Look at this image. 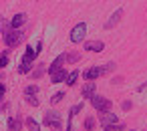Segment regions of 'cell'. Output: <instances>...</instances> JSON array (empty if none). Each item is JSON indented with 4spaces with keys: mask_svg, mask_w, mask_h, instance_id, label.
I'll return each mask as SVG.
<instances>
[{
    "mask_svg": "<svg viewBox=\"0 0 147 131\" xmlns=\"http://www.w3.org/2000/svg\"><path fill=\"white\" fill-rule=\"evenodd\" d=\"M36 55H38V53L34 51V47H26V49H24V55H22V59H20V65H18V73H20V75H28V73H30Z\"/></svg>",
    "mask_w": 147,
    "mask_h": 131,
    "instance_id": "obj_1",
    "label": "cell"
},
{
    "mask_svg": "<svg viewBox=\"0 0 147 131\" xmlns=\"http://www.w3.org/2000/svg\"><path fill=\"white\" fill-rule=\"evenodd\" d=\"M24 32H22V28H18V30H14V28H10L6 34H2V41H4V45L8 47V49H14L16 45H20V41H24Z\"/></svg>",
    "mask_w": 147,
    "mask_h": 131,
    "instance_id": "obj_2",
    "label": "cell"
},
{
    "mask_svg": "<svg viewBox=\"0 0 147 131\" xmlns=\"http://www.w3.org/2000/svg\"><path fill=\"white\" fill-rule=\"evenodd\" d=\"M42 123L49 129H53V131H61L63 129V119H61V113H57V111H47Z\"/></svg>",
    "mask_w": 147,
    "mask_h": 131,
    "instance_id": "obj_3",
    "label": "cell"
},
{
    "mask_svg": "<svg viewBox=\"0 0 147 131\" xmlns=\"http://www.w3.org/2000/svg\"><path fill=\"white\" fill-rule=\"evenodd\" d=\"M91 105L99 111V113H107V111H111V107H113V103H111V99H107V97H103V95H93L91 99Z\"/></svg>",
    "mask_w": 147,
    "mask_h": 131,
    "instance_id": "obj_4",
    "label": "cell"
},
{
    "mask_svg": "<svg viewBox=\"0 0 147 131\" xmlns=\"http://www.w3.org/2000/svg\"><path fill=\"white\" fill-rule=\"evenodd\" d=\"M85 36H87V22H77V24L71 28V34H69L71 43L79 45V43L85 41Z\"/></svg>",
    "mask_w": 147,
    "mask_h": 131,
    "instance_id": "obj_5",
    "label": "cell"
},
{
    "mask_svg": "<svg viewBox=\"0 0 147 131\" xmlns=\"http://www.w3.org/2000/svg\"><path fill=\"white\" fill-rule=\"evenodd\" d=\"M81 75H83V79H85V81H97L99 77H103V73H101V67H99V65L85 69V71H83Z\"/></svg>",
    "mask_w": 147,
    "mask_h": 131,
    "instance_id": "obj_6",
    "label": "cell"
},
{
    "mask_svg": "<svg viewBox=\"0 0 147 131\" xmlns=\"http://www.w3.org/2000/svg\"><path fill=\"white\" fill-rule=\"evenodd\" d=\"M95 93H97V83L95 81H87L83 85V89H81V97L83 99H91Z\"/></svg>",
    "mask_w": 147,
    "mask_h": 131,
    "instance_id": "obj_7",
    "label": "cell"
},
{
    "mask_svg": "<svg viewBox=\"0 0 147 131\" xmlns=\"http://www.w3.org/2000/svg\"><path fill=\"white\" fill-rule=\"evenodd\" d=\"M99 123H101V127H109V125H113V123H119V119H117L115 113L107 111V113H101V115H99Z\"/></svg>",
    "mask_w": 147,
    "mask_h": 131,
    "instance_id": "obj_8",
    "label": "cell"
},
{
    "mask_svg": "<svg viewBox=\"0 0 147 131\" xmlns=\"http://www.w3.org/2000/svg\"><path fill=\"white\" fill-rule=\"evenodd\" d=\"M83 43H85V51H89V53H101L105 49L103 41H83Z\"/></svg>",
    "mask_w": 147,
    "mask_h": 131,
    "instance_id": "obj_9",
    "label": "cell"
},
{
    "mask_svg": "<svg viewBox=\"0 0 147 131\" xmlns=\"http://www.w3.org/2000/svg\"><path fill=\"white\" fill-rule=\"evenodd\" d=\"M121 18H123V8H117V10L111 14V18L105 22V30H111V28H113V26H115V24H117Z\"/></svg>",
    "mask_w": 147,
    "mask_h": 131,
    "instance_id": "obj_10",
    "label": "cell"
},
{
    "mask_svg": "<svg viewBox=\"0 0 147 131\" xmlns=\"http://www.w3.org/2000/svg\"><path fill=\"white\" fill-rule=\"evenodd\" d=\"M6 125H8V131H20L22 125H24V121H22L20 115H16V117H8Z\"/></svg>",
    "mask_w": 147,
    "mask_h": 131,
    "instance_id": "obj_11",
    "label": "cell"
},
{
    "mask_svg": "<svg viewBox=\"0 0 147 131\" xmlns=\"http://www.w3.org/2000/svg\"><path fill=\"white\" fill-rule=\"evenodd\" d=\"M24 22H26V14H24V12H18V14L12 16V20H10V28L18 30V28L24 26Z\"/></svg>",
    "mask_w": 147,
    "mask_h": 131,
    "instance_id": "obj_12",
    "label": "cell"
},
{
    "mask_svg": "<svg viewBox=\"0 0 147 131\" xmlns=\"http://www.w3.org/2000/svg\"><path fill=\"white\" fill-rule=\"evenodd\" d=\"M63 65H65V53H61L53 63H51V67H47V73L51 75V73H55V71H59V69H63Z\"/></svg>",
    "mask_w": 147,
    "mask_h": 131,
    "instance_id": "obj_13",
    "label": "cell"
},
{
    "mask_svg": "<svg viewBox=\"0 0 147 131\" xmlns=\"http://www.w3.org/2000/svg\"><path fill=\"white\" fill-rule=\"evenodd\" d=\"M81 111H83V103H77V105H73V107H71V111H69L67 131H73V119H75V115H77V113H81Z\"/></svg>",
    "mask_w": 147,
    "mask_h": 131,
    "instance_id": "obj_14",
    "label": "cell"
},
{
    "mask_svg": "<svg viewBox=\"0 0 147 131\" xmlns=\"http://www.w3.org/2000/svg\"><path fill=\"white\" fill-rule=\"evenodd\" d=\"M45 73H47V65H45V63H38L34 69H30V73H28V75H30L34 81H38V79H40Z\"/></svg>",
    "mask_w": 147,
    "mask_h": 131,
    "instance_id": "obj_15",
    "label": "cell"
},
{
    "mask_svg": "<svg viewBox=\"0 0 147 131\" xmlns=\"http://www.w3.org/2000/svg\"><path fill=\"white\" fill-rule=\"evenodd\" d=\"M65 79H67V71H65V69H59V71L51 73V81H53V85H57V83H65Z\"/></svg>",
    "mask_w": 147,
    "mask_h": 131,
    "instance_id": "obj_16",
    "label": "cell"
},
{
    "mask_svg": "<svg viewBox=\"0 0 147 131\" xmlns=\"http://www.w3.org/2000/svg\"><path fill=\"white\" fill-rule=\"evenodd\" d=\"M79 71L75 69V71H71V73H67V79H65V83L69 85V87H73V85H77V79H79Z\"/></svg>",
    "mask_w": 147,
    "mask_h": 131,
    "instance_id": "obj_17",
    "label": "cell"
},
{
    "mask_svg": "<svg viewBox=\"0 0 147 131\" xmlns=\"http://www.w3.org/2000/svg\"><path fill=\"white\" fill-rule=\"evenodd\" d=\"M24 127H26L28 131H40V125H38L32 117H26V119H24Z\"/></svg>",
    "mask_w": 147,
    "mask_h": 131,
    "instance_id": "obj_18",
    "label": "cell"
},
{
    "mask_svg": "<svg viewBox=\"0 0 147 131\" xmlns=\"http://www.w3.org/2000/svg\"><path fill=\"white\" fill-rule=\"evenodd\" d=\"M81 61V53H65V63H79Z\"/></svg>",
    "mask_w": 147,
    "mask_h": 131,
    "instance_id": "obj_19",
    "label": "cell"
},
{
    "mask_svg": "<svg viewBox=\"0 0 147 131\" xmlns=\"http://www.w3.org/2000/svg\"><path fill=\"white\" fill-rule=\"evenodd\" d=\"M95 125H97V121H95V117H85V123H83V129L85 131H93L95 129Z\"/></svg>",
    "mask_w": 147,
    "mask_h": 131,
    "instance_id": "obj_20",
    "label": "cell"
},
{
    "mask_svg": "<svg viewBox=\"0 0 147 131\" xmlns=\"http://www.w3.org/2000/svg\"><path fill=\"white\" fill-rule=\"evenodd\" d=\"M38 91H40V89H38V85H34V83H32V85L24 87V97H28V95H38Z\"/></svg>",
    "mask_w": 147,
    "mask_h": 131,
    "instance_id": "obj_21",
    "label": "cell"
},
{
    "mask_svg": "<svg viewBox=\"0 0 147 131\" xmlns=\"http://www.w3.org/2000/svg\"><path fill=\"white\" fill-rule=\"evenodd\" d=\"M103 131H125V123H113V125H109V127H103Z\"/></svg>",
    "mask_w": 147,
    "mask_h": 131,
    "instance_id": "obj_22",
    "label": "cell"
},
{
    "mask_svg": "<svg viewBox=\"0 0 147 131\" xmlns=\"http://www.w3.org/2000/svg\"><path fill=\"white\" fill-rule=\"evenodd\" d=\"M65 99V91H59V93H55L53 97H51V105H57V103H61Z\"/></svg>",
    "mask_w": 147,
    "mask_h": 131,
    "instance_id": "obj_23",
    "label": "cell"
},
{
    "mask_svg": "<svg viewBox=\"0 0 147 131\" xmlns=\"http://www.w3.org/2000/svg\"><path fill=\"white\" fill-rule=\"evenodd\" d=\"M36 97H38V95H28V97H24V99H26V103H28L30 107H38V105H40V101H38Z\"/></svg>",
    "mask_w": 147,
    "mask_h": 131,
    "instance_id": "obj_24",
    "label": "cell"
},
{
    "mask_svg": "<svg viewBox=\"0 0 147 131\" xmlns=\"http://www.w3.org/2000/svg\"><path fill=\"white\" fill-rule=\"evenodd\" d=\"M115 67H117V65H115V63L111 61V63H107V65H103V67H101V73H103V75H107V73L115 71Z\"/></svg>",
    "mask_w": 147,
    "mask_h": 131,
    "instance_id": "obj_25",
    "label": "cell"
},
{
    "mask_svg": "<svg viewBox=\"0 0 147 131\" xmlns=\"http://www.w3.org/2000/svg\"><path fill=\"white\" fill-rule=\"evenodd\" d=\"M8 30H10V22L2 20V22H0V32H2V34H6Z\"/></svg>",
    "mask_w": 147,
    "mask_h": 131,
    "instance_id": "obj_26",
    "label": "cell"
},
{
    "mask_svg": "<svg viewBox=\"0 0 147 131\" xmlns=\"http://www.w3.org/2000/svg\"><path fill=\"white\" fill-rule=\"evenodd\" d=\"M4 67H8V57H6V55H2V53H0V71H2Z\"/></svg>",
    "mask_w": 147,
    "mask_h": 131,
    "instance_id": "obj_27",
    "label": "cell"
},
{
    "mask_svg": "<svg viewBox=\"0 0 147 131\" xmlns=\"http://www.w3.org/2000/svg\"><path fill=\"white\" fill-rule=\"evenodd\" d=\"M131 107H133L131 101H123V103H121V109H123V111H131Z\"/></svg>",
    "mask_w": 147,
    "mask_h": 131,
    "instance_id": "obj_28",
    "label": "cell"
},
{
    "mask_svg": "<svg viewBox=\"0 0 147 131\" xmlns=\"http://www.w3.org/2000/svg\"><path fill=\"white\" fill-rule=\"evenodd\" d=\"M4 95H6V85H4V83H0V103H2Z\"/></svg>",
    "mask_w": 147,
    "mask_h": 131,
    "instance_id": "obj_29",
    "label": "cell"
},
{
    "mask_svg": "<svg viewBox=\"0 0 147 131\" xmlns=\"http://www.w3.org/2000/svg\"><path fill=\"white\" fill-rule=\"evenodd\" d=\"M111 83H113V85H121V83H123V77H121V75H119V77H113Z\"/></svg>",
    "mask_w": 147,
    "mask_h": 131,
    "instance_id": "obj_30",
    "label": "cell"
},
{
    "mask_svg": "<svg viewBox=\"0 0 147 131\" xmlns=\"http://www.w3.org/2000/svg\"><path fill=\"white\" fill-rule=\"evenodd\" d=\"M40 49H42V43L38 41V43H36V47H34V51H36V53H40Z\"/></svg>",
    "mask_w": 147,
    "mask_h": 131,
    "instance_id": "obj_31",
    "label": "cell"
},
{
    "mask_svg": "<svg viewBox=\"0 0 147 131\" xmlns=\"http://www.w3.org/2000/svg\"><path fill=\"white\" fill-rule=\"evenodd\" d=\"M0 81H4V73L2 71H0Z\"/></svg>",
    "mask_w": 147,
    "mask_h": 131,
    "instance_id": "obj_32",
    "label": "cell"
},
{
    "mask_svg": "<svg viewBox=\"0 0 147 131\" xmlns=\"http://www.w3.org/2000/svg\"><path fill=\"white\" fill-rule=\"evenodd\" d=\"M2 20H4V18H2V14H0V22H2Z\"/></svg>",
    "mask_w": 147,
    "mask_h": 131,
    "instance_id": "obj_33",
    "label": "cell"
},
{
    "mask_svg": "<svg viewBox=\"0 0 147 131\" xmlns=\"http://www.w3.org/2000/svg\"><path fill=\"white\" fill-rule=\"evenodd\" d=\"M133 131H135V129H133Z\"/></svg>",
    "mask_w": 147,
    "mask_h": 131,
    "instance_id": "obj_34",
    "label": "cell"
}]
</instances>
